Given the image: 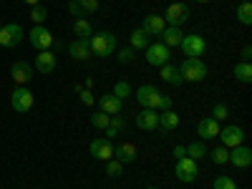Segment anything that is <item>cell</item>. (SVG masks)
<instances>
[{
  "label": "cell",
  "instance_id": "cell-1",
  "mask_svg": "<svg viewBox=\"0 0 252 189\" xmlns=\"http://www.w3.org/2000/svg\"><path fill=\"white\" fill-rule=\"evenodd\" d=\"M136 101L141 103L144 109H159V111H169L172 109V96H166V94H161L157 86H149V83H144V86H139L136 89Z\"/></svg>",
  "mask_w": 252,
  "mask_h": 189
},
{
  "label": "cell",
  "instance_id": "cell-2",
  "mask_svg": "<svg viewBox=\"0 0 252 189\" xmlns=\"http://www.w3.org/2000/svg\"><path fill=\"white\" fill-rule=\"evenodd\" d=\"M89 48L91 53H96L98 58H109L116 53V35L111 31H101V33H94L89 38Z\"/></svg>",
  "mask_w": 252,
  "mask_h": 189
},
{
  "label": "cell",
  "instance_id": "cell-3",
  "mask_svg": "<svg viewBox=\"0 0 252 189\" xmlns=\"http://www.w3.org/2000/svg\"><path fill=\"white\" fill-rule=\"evenodd\" d=\"M179 73L184 81H192V83H199L207 78V66L202 58H184L182 66H179Z\"/></svg>",
  "mask_w": 252,
  "mask_h": 189
},
{
  "label": "cell",
  "instance_id": "cell-4",
  "mask_svg": "<svg viewBox=\"0 0 252 189\" xmlns=\"http://www.w3.org/2000/svg\"><path fill=\"white\" fill-rule=\"evenodd\" d=\"M179 48L184 51V56H187V58H199V56L207 51V40H204V35L189 33V35H182Z\"/></svg>",
  "mask_w": 252,
  "mask_h": 189
},
{
  "label": "cell",
  "instance_id": "cell-5",
  "mask_svg": "<svg viewBox=\"0 0 252 189\" xmlns=\"http://www.w3.org/2000/svg\"><path fill=\"white\" fill-rule=\"evenodd\" d=\"M166 26H174V28H182L187 20H189V5L187 3H172L166 8V13L161 15Z\"/></svg>",
  "mask_w": 252,
  "mask_h": 189
},
{
  "label": "cell",
  "instance_id": "cell-6",
  "mask_svg": "<svg viewBox=\"0 0 252 189\" xmlns=\"http://www.w3.org/2000/svg\"><path fill=\"white\" fill-rule=\"evenodd\" d=\"M33 101H35L33 91H28L26 86H18V89L13 91V96H10V106H13L18 114H28V111L33 109Z\"/></svg>",
  "mask_w": 252,
  "mask_h": 189
},
{
  "label": "cell",
  "instance_id": "cell-7",
  "mask_svg": "<svg viewBox=\"0 0 252 189\" xmlns=\"http://www.w3.org/2000/svg\"><path fill=\"white\" fill-rule=\"evenodd\" d=\"M23 38H26V33L18 23H8V26L0 28V46L3 48H15Z\"/></svg>",
  "mask_w": 252,
  "mask_h": 189
},
{
  "label": "cell",
  "instance_id": "cell-8",
  "mask_svg": "<svg viewBox=\"0 0 252 189\" xmlns=\"http://www.w3.org/2000/svg\"><path fill=\"white\" fill-rule=\"evenodd\" d=\"M28 40L31 46L38 48V51H48L53 46V33L46 28V26H33V31L28 33Z\"/></svg>",
  "mask_w": 252,
  "mask_h": 189
},
{
  "label": "cell",
  "instance_id": "cell-9",
  "mask_svg": "<svg viewBox=\"0 0 252 189\" xmlns=\"http://www.w3.org/2000/svg\"><path fill=\"white\" fill-rule=\"evenodd\" d=\"M197 177H199V166H197L194 159H189V157L177 159V179L179 182L189 184V182H194Z\"/></svg>",
  "mask_w": 252,
  "mask_h": 189
},
{
  "label": "cell",
  "instance_id": "cell-10",
  "mask_svg": "<svg viewBox=\"0 0 252 189\" xmlns=\"http://www.w3.org/2000/svg\"><path fill=\"white\" fill-rule=\"evenodd\" d=\"M146 63L161 68L164 63H169V48H166L161 40H159V43H149V48H146Z\"/></svg>",
  "mask_w": 252,
  "mask_h": 189
},
{
  "label": "cell",
  "instance_id": "cell-11",
  "mask_svg": "<svg viewBox=\"0 0 252 189\" xmlns=\"http://www.w3.org/2000/svg\"><path fill=\"white\" fill-rule=\"evenodd\" d=\"M89 149H91V157H96L98 161H109V159H114V144H111V139H106V136L94 139Z\"/></svg>",
  "mask_w": 252,
  "mask_h": 189
},
{
  "label": "cell",
  "instance_id": "cell-12",
  "mask_svg": "<svg viewBox=\"0 0 252 189\" xmlns=\"http://www.w3.org/2000/svg\"><path fill=\"white\" fill-rule=\"evenodd\" d=\"M220 139H222V146H227V149H235V146H240L245 141V131L240 129V126L229 124L224 126V129H220Z\"/></svg>",
  "mask_w": 252,
  "mask_h": 189
},
{
  "label": "cell",
  "instance_id": "cell-13",
  "mask_svg": "<svg viewBox=\"0 0 252 189\" xmlns=\"http://www.w3.org/2000/svg\"><path fill=\"white\" fill-rule=\"evenodd\" d=\"M229 164L237 166V169H247V166L252 164V149H250V146H245V144L235 146V149L229 152Z\"/></svg>",
  "mask_w": 252,
  "mask_h": 189
},
{
  "label": "cell",
  "instance_id": "cell-14",
  "mask_svg": "<svg viewBox=\"0 0 252 189\" xmlns=\"http://www.w3.org/2000/svg\"><path fill=\"white\" fill-rule=\"evenodd\" d=\"M220 121H215L212 116H204V119H199V124H197V134L202 136V141H209V139H217L220 136Z\"/></svg>",
  "mask_w": 252,
  "mask_h": 189
},
{
  "label": "cell",
  "instance_id": "cell-15",
  "mask_svg": "<svg viewBox=\"0 0 252 189\" xmlns=\"http://www.w3.org/2000/svg\"><path fill=\"white\" fill-rule=\"evenodd\" d=\"M136 126L141 131H154L157 126H159V114L157 109H141L136 114Z\"/></svg>",
  "mask_w": 252,
  "mask_h": 189
},
{
  "label": "cell",
  "instance_id": "cell-16",
  "mask_svg": "<svg viewBox=\"0 0 252 189\" xmlns=\"http://www.w3.org/2000/svg\"><path fill=\"white\" fill-rule=\"evenodd\" d=\"M10 76H13V81L18 83V86H26V83L33 78V66L26 63V61H15L13 68H10Z\"/></svg>",
  "mask_w": 252,
  "mask_h": 189
},
{
  "label": "cell",
  "instance_id": "cell-17",
  "mask_svg": "<svg viewBox=\"0 0 252 189\" xmlns=\"http://www.w3.org/2000/svg\"><path fill=\"white\" fill-rule=\"evenodd\" d=\"M121 109H124V101H119L114 94L98 96V111L109 114V116H116V114H121Z\"/></svg>",
  "mask_w": 252,
  "mask_h": 189
},
{
  "label": "cell",
  "instance_id": "cell-18",
  "mask_svg": "<svg viewBox=\"0 0 252 189\" xmlns=\"http://www.w3.org/2000/svg\"><path fill=\"white\" fill-rule=\"evenodd\" d=\"M68 10H71V15L86 18V15H91V13L98 10V0H71Z\"/></svg>",
  "mask_w": 252,
  "mask_h": 189
},
{
  "label": "cell",
  "instance_id": "cell-19",
  "mask_svg": "<svg viewBox=\"0 0 252 189\" xmlns=\"http://www.w3.org/2000/svg\"><path fill=\"white\" fill-rule=\"evenodd\" d=\"M35 71L43 73V76H51V73L56 71V53L40 51V53L35 56Z\"/></svg>",
  "mask_w": 252,
  "mask_h": 189
},
{
  "label": "cell",
  "instance_id": "cell-20",
  "mask_svg": "<svg viewBox=\"0 0 252 189\" xmlns=\"http://www.w3.org/2000/svg\"><path fill=\"white\" fill-rule=\"evenodd\" d=\"M136 144H131V141H121V144H116V149H114V159H119L121 164H131V161H136Z\"/></svg>",
  "mask_w": 252,
  "mask_h": 189
},
{
  "label": "cell",
  "instance_id": "cell-21",
  "mask_svg": "<svg viewBox=\"0 0 252 189\" xmlns=\"http://www.w3.org/2000/svg\"><path fill=\"white\" fill-rule=\"evenodd\" d=\"M68 53H71V58L73 61H89L91 58V48H89V40L86 38H76V40H71L68 43Z\"/></svg>",
  "mask_w": 252,
  "mask_h": 189
},
{
  "label": "cell",
  "instance_id": "cell-22",
  "mask_svg": "<svg viewBox=\"0 0 252 189\" xmlns=\"http://www.w3.org/2000/svg\"><path fill=\"white\" fill-rule=\"evenodd\" d=\"M164 28H166V23H164V18H161V15H146V18H144V23H141V31L149 35V38H152V35L159 38Z\"/></svg>",
  "mask_w": 252,
  "mask_h": 189
},
{
  "label": "cell",
  "instance_id": "cell-23",
  "mask_svg": "<svg viewBox=\"0 0 252 189\" xmlns=\"http://www.w3.org/2000/svg\"><path fill=\"white\" fill-rule=\"evenodd\" d=\"M182 28H174V26H166L164 31H161V35H159V40L166 46V48H172V46H179L182 43Z\"/></svg>",
  "mask_w": 252,
  "mask_h": 189
},
{
  "label": "cell",
  "instance_id": "cell-24",
  "mask_svg": "<svg viewBox=\"0 0 252 189\" xmlns=\"http://www.w3.org/2000/svg\"><path fill=\"white\" fill-rule=\"evenodd\" d=\"M177 126H179V114H174L172 109L159 114V129H161V131L169 134V131H174V129H177Z\"/></svg>",
  "mask_w": 252,
  "mask_h": 189
},
{
  "label": "cell",
  "instance_id": "cell-25",
  "mask_svg": "<svg viewBox=\"0 0 252 189\" xmlns=\"http://www.w3.org/2000/svg\"><path fill=\"white\" fill-rule=\"evenodd\" d=\"M161 81L172 83V86H182V83H184V78H182L179 68H177V66H172V63H164V66H161Z\"/></svg>",
  "mask_w": 252,
  "mask_h": 189
},
{
  "label": "cell",
  "instance_id": "cell-26",
  "mask_svg": "<svg viewBox=\"0 0 252 189\" xmlns=\"http://www.w3.org/2000/svg\"><path fill=\"white\" fill-rule=\"evenodd\" d=\"M73 33H76V38H91L96 31H94V26L89 23V18H76V23H73Z\"/></svg>",
  "mask_w": 252,
  "mask_h": 189
},
{
  "label": "cell",
  "instance_id": "cell-27",
  "mask_svg": "<svg viewBox=\"0 0 252 189\" xmlns=\"http://www.w3.org/2000/svg\"><path fill=\"white\" fill-rule=\"evenodd\" d=\"M207 154H209V152H207L204 141H192V144H187V157H189V159L199 161V159H204Z\"/></svg>",
  "mask_w": 252,
  "mask_h": 189
},
{
  "label": "cell",
  "instance_id": "cell-28",
  "mask_svg": "<svg viewBox=\"0 0 252 189\" xmlns=\"http://www.w3.org/2000/svg\"><path fill=\"white\" fill-rule=\"evenodd\" d=\"M149 43H152L149 35H146L141 28H136V31L131 33V48H134V51H146V48H149Z\"/></svg>",
  "mask_w": 252,
  "mask_h": 189
},
{
  "label": "cell",
  "instance_id": "cell-29",
  "mask_svg": "<svg viewBox=\"0 0 252 189\" xmlns=\"http://www.w3.org/2000/svg\"><path fill=\"white\" fill-rule=\"evenodd\" d=\"M124 126H126V121H124V116H121V114L111 116V119H109V126H106V129H103V131H106V139L116 136V134H119V131L124 129Z\"/></svg>",
  "mask_w": 252,
  "mask_h": 189
},
{
  "label": "cell",
  "instance_id": "cell-30",
  "mask_svg": "<svg viewBox=\"0 0 252 189\" xmlns=\"http://www.w3.org/2000/svg\"><path fill=\"white\" fill-rule=\"evenodd\" d=\"M237 20L242 26L252 23V3H250V0H242V3L237 5Z\"/></svg>",
  "mask_w": 252,
  "mask_h": 189
},
{
  "label": "cell",
  "instance_id": "cell-31",
  "mask_svg": "<svg viewBox=\"0 0 252 189\" xmlns=\"http://www.w3.org/2000/svg\"><path fill=\"white\" fill-rule=\"evenodd\" d=\"M111 94H114L119 101H126V98H131V96H134L131 83H129V81H119V83H116V89H114Z\"/></svg>",
  "mask_w": 252,
  "mask_h": 189
},
{
  "label": "cell",
  "instance_id": "cell-32",
  "mask_svg": "<svg viewBox=\"0 0 252 189\" xmlns=\"http://www.w3.org/2000/svg\"><path fill=\"white\" fill-rule=\"evenodd\" d=\"M235 78L237 81H242V83H250L252 81V66H250V63H237V66H235Z\"/></svg>",
  "mask_w": 252,
  "mask_h": 189
},
{
  "label": "cell",
  "instance_id": "cell-33",
  "mask_svg": "<svg viewBox=\"0 0 252 189\" xmlns=\"http://www.w3.org/2000/svg\"><path fill=\"white\" fill-rule=\"evenodd\" d=\"M46 18H48V10H46L43 5H33V8H31V20H33L35 26H43Z\"/></svg>",
  "mask_w": 252,
  "mask_h": 189
},
{
  "label": "cell",
  "instance_id": "cell-34",
  "mask_svg": "<svg viewBox=\"0 0 252 189\" xmlns=\"http://www.w3.org/2000/svg\"><path fill=\"white\" fill-rule=\"evenodd\" d=\"M227 116H229V106H227L224 101H217L215 109H212V119H215V121H224Z\"/></svg>",
  "mask_w": 252,
  "mask_h": 189
},
{
  "label": "cell",
  "instance_id": "cell-35",
  "mask_svg": "<svg viewBox=\"0 0 252 189\" xmlns=\"http://www.w3.org/2000/svg\"><path fill=\"white\" fill-rule=\"evenodd\" d=\"M209 157H212L215 164H229V149H227V146H217Z\"/></svg>",
  "mask_w": 252,
  "mask_h": 189
},
{
  "label": "cell",
  "instance_id": "cell-36",
  "mask_svg": "<svg viewBox=\"0 0 252 189\" xmlns=\"http://www.w3.org/2000/svg\"><path fill=\"white\" fill-rule=\"evenodd\" d=\"M106 174L114 177V179L121 177V174H124V164H121L119 159H109V161H106Z\"/></svg>",
  "mask_w": 252,
  "mask_h": 189
},
{
  "label": "cell",
  "instance_id": "cell-37",
  "mask_svg": "<svg viewBox=\"0 0 252 189\" xmlns=\"http://www.w3.org/2000/svg\"><path fill=\"white\" fill-rule=\"evenodd\" d=\"M109 114H103V111H96L94 116H91V126H94V129H106V126H109Z\"/></svg>",
  "mask_w": 252,
  "mask_h": 189
},
{
  "label": "cell",
  "instance_id": "cell-38",
  "mask_svg": "<svg viewBox=\"0 0 252 189\" xmlns=\"http://www.w3.org/2000/svg\"><path fill=\"white\" fill-rule=\"evenodd\" d=\"M212 189H237V184H235V179L232 177H217L215 179V184H212Z\"/></svg>",
  "mask_w": 252,
  "mask_h": 189
},
{
  "label": "cell",
  "instance_id": "cell-39",
  "mask_svg": "<svg viewBox=\"0 0 252 189\" xmlns=\"http://www.w3.org/2000/svg\"><path fill=\"white\" fill-rule=\"evenodd\" d=\"M116 58H119V63H131L134 58H136V51L129 46V48H121L119 53H116Z\"/></svg>",
  "mask_w": 252,
  "mask_h": 189
},
{
  "label": "cell",
  "instance_id": "cell-40",
  "mask_svg": "<svg viewBox=\"0 0 252 189\" xmlns=\"http://www.w3.org/2000/svg\"><path fill=\"white\" fill-rule=\"evenodd\" d=\"M78 96H81V101L86 103V106H94V103H96V98H94L91 89H83V91H78Z\"/></svg>",
  "mask_w": 252,
  "mask_h": 189
},
{
  "label": "cell",
  "instance_id": "cell-41",
  "mask_svg": "<svg viewBox=\"0 0 252 189\" xmlns=\"http://www.w3.org/2000/svg\"><path fill=\"white\" fill-rule=\"evenodd\" d=\"M174 157H177V159L187 157V144H177V146H174Z\"/></svg>",
  "mask_w": 252,
  "mask_h": 189
},
{
  "label": "cell",
  "instance_id": "cell-42",
  "mask_svg": "<svg viewBox=\"0 0 252 189\" xmlns=\"http://www.w3.org/2000/svg\"><path fill=\"white\" fill-rule=\"evenodd\" d=\"M250 58H252V48H250V46H245V48H242V61H245V63H250Z\"/></svg>",
  "mask_w": 252,
  "mask_h": 189
},
{
  "label": "cell",
  "instance_id": "cell-43",
  "mask_svg": "<svg viewBox=\"0 0 252 189\" xmlns=\"http://www.w3.org/2000/svg\"><path fill=\"white\" fill-rule=\"evenodd\" d=\"M23 3H28V5L33 8V5H40V0H23Z\"/></svg>",
  "mask_w": 252,
  "mask_h": 189
},
{
  "label": "cell",
  "instance_id": "cell-44",
  "mask_svg": "<svg viewBox=\"0 0 252 189\" xmlns=\"http://www.w3.org/2000/svg\"><path fill=\"white\" fill-rule=\"evenodd\" d=\"M197 3H202V5H204V3H209V0H197Z\"/></svg>",
  "mask_w": 252,
  "mask_h": 189
},
{
  "label": "cell",
  "instance_id": "cell-45",
  "mask_svg": "<svg viewBox=\"0 0 252 189\" xmlns=\"http://www.w3.org/2000/svg\"><path fill=\"white\" fill-rule=\"evenodd\" d=\"M146 189H159V187H146Z\"/></svg>",
  "mask_w": 252,
  "mask_h": 189
},
{
  "label": "cell",
  "instance_id": "cell-46",
  "mask_svg": "<svg viewBox=\"0 0 252 189\" xmlns=\"http://www.w3.org/2000/svg\"><path fill=\"white\" fill-rule=\"evenodd\" d=\"M0 28H3V20H0Z\"/></svg>",
  "mask_w": 252,
  "mask_h": 189
}]
</instances>
